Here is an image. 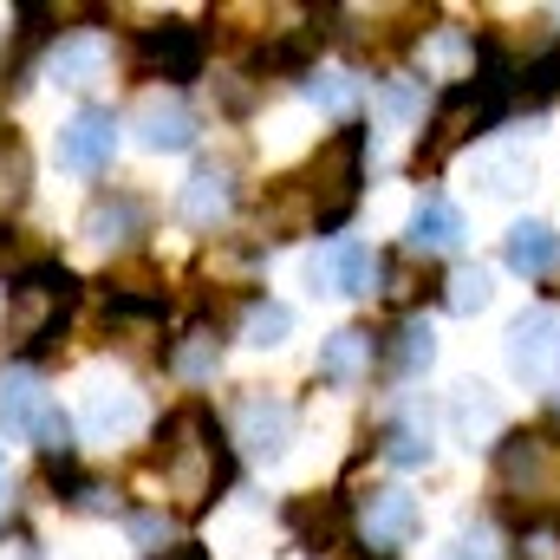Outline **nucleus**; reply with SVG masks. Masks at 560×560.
I'll list each match as a JSON object with an SVG mask.
<instances>
[{
    "instance_id": "nucleus-15",
    "label": "nucleus",
    "mask_w": 560,
    "mask_h": 560,
    "mask_svg": "<svg viewBox=\"0 0 560 560\" xmlns=\"http://www.w3.org/2000/svg\"><path fill=\"white\" fill-rule=\"evenodd\" d=\"M229 209H235V176L215 170V163H202V170L183 183V215H189L196 229H215Z\"/></svg>"
},
{
    "instance_id": "nucleus-31",
    "label": "nucleus",
    "mask_w": 560,
    "mask_h": 560,
    "mask_svg": "<svg viewBox=\"0 0 560 560\" xmlns=\"http://www.w3.org/2000/svg\"><path fill=\"white\" fill-rule=\"evenodd\" d=\"M385 456L411 469V463H430V443H423L411 423H392V430H385Z\"/></svg>"
},
{
    "instance_id": "nucleus-36",
    "label": "nucleus",
    "mask_w": 560,
    "mask_h": 560,
    "mask_svg": "<svg viewBox=\"0 0 560 560\" xmlns=\"http://www.w3.org/2000/svg\"><path fill=\"white\" fill-rule=\"evenodd\" d=\"M156 560H209V555H202V548H163Z\"/></svg>"
},
{
    "instance_id": "nucleus-18",
    "label": "nucleus",
    "mask_w": 560,
    "mask_h": 560,
    "mask_svg": "<svg viewBox=\"0 0 560 560\" xmlns=\"http://www.w3.org/2000/svg\"><path fill=\"white\" fill-rule=\"evenodd\" d=\"M143 418V405H138V392H112V385H98L92 392V405H85V430L105 443V436H131Z\"/></svg>"
},
{
    "instance_id": "nucleus-28",
    "label": "nucleus",
    "mask_w": 560,
    "mask_h": 560,
    "mask_svg": "<svg viewBox=\"0 0 560 560\" xmlns=\"http://www.w3.org/2000/svg\"><path fill=\"white\" fill-rule=\"evenodd\" d=\"M33 443H39L46 456H59V463H66V456H72V418H66L59 405H46L39 423H33Z\"/></svg>"
},
{
    "instance_id": "nucleus-6",
    "label": "nucleus",
    "mask_w": 560,
    "mask_h": 560,
    "mask_svg": "<svg viewBox=\"0 0 560 560\" xmlns=\"http://www.w3.org/2000/svg\"><path fill=\"white\" fill-rule=\"evenodd\" d=\"M495 118V105L476 92V85H450L443 98H436V118H430V138L418 150V170H443V156L456 150V143L476 138V125H489Z\"/></svg>"
},
{
    "instance_id": "nucleus-12",
    "label": "nucleus",
    "mask_w": 560,
    "mask_h": 560,
    "mask_svg": "<svg viewBox=\"0 0 560 560\" xmlns=\"http://www.w3.org/2000/svg\"><path fill=\"white\" fill-rule=\"evenodd\" d=\"M359 528H365L372 548H398V541L418 535V502L405 489H372L365 509H359Z\"/></svg>"
},
{
    "instance_id": "nucleus-8",
    "label": "nucleus",
    "mask_w": 560,
    "mask_h": 560,
    "mask_svg": "<svg viewBox=\"0 0 560 560\" xmlns=\"http://www.w3.org/2000/svg\"><path fill=\"white\" fill-rule=\"evenodd\" d=\"M112 150H118V118H112L105 105H85V112L59 131V163H66L72 176H98V170L112 163Z\"/></svg>"
},
{
    "instance_id": "nucleus-9",
    "label": "nucleus",
    "mask_w": 560,
    "mask_h": 560,
    "mask_svg": "<svg viewBox=\"0 0 560 560\" xmlns=\"http://www.w3.org/2000/svg\"><path fill=\"white\" fill-rule=\"evenodd\" d=\"M372 275H378V261H372V248H359V242H332V248H319V255L306 261V280H313V293L326 287V293L365 300V293H372Z\"/></svg>"
},
{
    "instance_id": "nucleus-27",
    "label": "nucleus",
    "mask_w": 560,
    "mask_h": 560,
    "mask_svg": "<svg viewBox=\"0 0 560 560\" xmlns=\"http://www.w3.org/2000/svg\"><path fill=\"white\" fill-rule=\"evenodd\" d=\"M560 92V59H535V66H522V79H515V98L522 105H548Z\"/></svg>"
},
{
    "instance_id": "nucleus-22",
    "label": "nucleus",
    "mask_w": 560,
    "mask_h": 560,
    "mask_svg": "<svg viewBox=\"0 0 560 560\" xmlns=\"http://www.w3.org/2000/svg\"><path fill=\"white\" fill-rule=\"evenodd\" d=\"M26 189H33V156L13 131H0V215H13L26 202Z\"/></svg>"
},
{
    "instance_id": "nucleus-16",
    "label": "nucleus",
    "mask_w": 560,
    "mask_h": 560,
    "mask_svg": "<svg viewBox=\"0 0 560 560\" xmlns=\"http://www.w3.org/2000/svg\"><path fill=\"white\" fill-rule=\"evenodd\" d=\"M456 242H463V209L430 189L418 209H411V248L418 255H436V248H456Z\"/></svg>"
},
{
    "instance_id": "nucleus-2",
    "label": "nucleus",
    "mask_w": 560,
    "mask_h": 560,
    "mask_svg": "<svg viewBox=\"0 0 560 560\" xmlns=\"http://www.w3.org/2000/svg\"><path fill=\"white\" fill-rule=\"evenodd\" d=\"M72 300H79V280L66 275L59 261H39V268L13 275L7 280V319H0V339H7L13 352H46V346L59 339Z\"/></svg>"
},
{
    "instance_id": "nucleus-33",
    "label": "nucleus",
    "mask_w": 560,
    "mask_h": 560,
    "mask_svg": "<svg viewBox=\"0 0 560 560\" xmlns=\"http://www.w3.org/2000/svg\"><path fill=\"white\" fill-rule=\"evenodd\" d=\"M443 560H495V548H489V535H482V528H463V535H456V548H450Z\"/></svg>"
},
{
    "instance_id": "nucleus-37",
    "label": "nucleus",
    "mask_w": 560,
    "mask_h": 560,
    "mask_svg": "<svg viewBox=\"0 0 560 560\" xmlns=\"http://www.w3.org/2000/svg\"><path fill=\"white\" fill-rule=\"evenodd\" d=\"M339 560H392V555H339Z\"/></svg>"
},
{
    "instance_id": "nucleus-1",
    "label": "nucleus",
    "mask_w": 560,
    "mask_h": 560,
    "mask_svg": "<svg viewBox=\"0 0 560 560\" xmlns=\"http://www.w3.org/2000/svg\"><path fill=\"white\" fill-rule=\"evenodd\" d=\"M156 469H163L176 509H189V515L209 509L215 489H229V436H222V423L209 418L202 405L176 411L156 430Z\"/></svg>"
},
{
    "instance_id": "nucleus-10",
    "label": "nucleus",
    "mask_w": 560,
    "mask_h": 560,
    "mask_svg": "<svg viewBox=\"0 0 560 560\" xmlns=\"http://www.w3.org/2000/svg\"><path fill=\"white\" fill-rule=\"evenodd\" d=\"M235 436H242V450H248V456L280 463V456H287V443H293V405H287V398H248V405H242V418H235Z\"/></svg>"
},
{
    "instance_id": "nucleus-29",
    "label": "nucleus",
    "mask_w": 560,
    "mask_h": 560,
    "mask_svg": "<svg viewBox=\"0 0 560 560\" xmlns=\"http://www.w3.org/2000/svg\"><path fill=\"white\" fill-rule=\"evenodd\" d=\"M482 176H489V189H495V196H509V189H522V183L535 176V163H528L522 150H502V156H489V163H482Z\"/></svg>"
},
{
    "instance_id": "nucleus-32",
    "label": "nucleus",
    "mask_w": 560,
    "mask_h": 560,
    "mask_svg": "<svg viewBox=\"0 0 560 560\" xmlns=\"http://www.w3.org/2000/svg\"><path fill=\"white\" fill-rule=\"evenodd\" d=\"M306 98L326 105V112H346V105H352V85H346L339 72H313V79H306Z\"/></svg>"
},
{
    "instance_id": "nucleus-19",
    "label": "nucleus",
    "mask_w": 560,
    "mask_h": 560,
    "mask_svg": "<svg viewBox=\"0 0 560 560\" xmlns=\"http://www.w3.org/2000/svg\"><path fill=\"white\" fill-rule=\"evenodd\" d=\"M39 411H46V398H39L33 372H7V378H0V430H7V436H33Z\"/></svg>"
},
{
    "instance_id": "nucleus-30",
    "label": "nucleus",
    "mask_w": 560,
    "mask_h": 560,
    "mask_svg": "<svg viewBox=\"0 0 560 560\" xmlns=\"http://www.w3.org/2000/svg\"><path fill=\"white\" fill-rule=\"evenodd\" d=\"M456 423H463V436L495 430V398H482V385H463V398H456Z\"/></svg>"
},
{
    "instance_id": "nucleus-17",
    "label": "nucleus",
    "mask_w": 560,
    "mask_h": 560,
    "mask_svg": "<svg viewBox=\"0 0 560 560\" xmlns=\"http://www.w3.org/2000/svg\"><path fill=\"white\" fill-rule=\"evenodd\" d=\"M105 72V39L98 33H72V39H59L52 52H46V79L52 85H85V79H98Z\"/></svg>"
},
{
    "instance_id": "nucleus-20",
    "label": "nucleus",
    "mask_w": 560,
    "mask_h": 560,
    "mask_svg": "<svg viewBox=\"0 0 560 560\" xmlns=\"http://www.w3.org/2000/svg\"><path fill=\"white\" fill-rule=\"evenodd\" d=\"M287 528H293L306 548H332V541H339V528H346V515H339V502H332V495H326V502L300 495V502H287Z\"/></svg>"
},
{
    "instance_id": "nucleus-4",
    "label": "nucleus",
    "mask_w": 560,
    "mask_h": 560,
    "mask_svg": "<svg viewBox=\"0 0 560 560\" xmlns=\"http://www.w3.org/2000/svg\"><path fill=\"white\" fill-rule=\"evenodd\" d=\"M502 489L522 495V502H555L560 495V443L541 436V430H522L502 443Z\"/></svg>"
},
{
    "instance_id": "nucleus-24",
    "label": "nucleus",
    "mask_w": 560,
    "mask_h": 560,
    "mask_svg": "<svg viewBox=\"0 0 560 560\" xmlns=\"http://www.w3.org/2000/svg\"><path fill=\"white\" fill-rule=\"evenodd\" d=\"M125 229H138V202L118 196V202H98L85 215V242H125Z\"/></svg>"
},
{
    "instance_id": "nucleus-14",
    "label": "nucleus",
    "mask_w": 560,
    "mask_h": 560,
    "mask_svg": "<svg viewBox=\"0 0 560 560\" xmlns=\"http://www.w3.org/2000/svg\"><path fill=\"white\" fill-rule=\"evenodd\" d=\"M502 261H509L515 275H528V280L555 275V261H560V235L548 229V222H515V229L502 235Z\"/></svg>"
},
{
    "instance_id": "nucleus-25",
    "label": "nucleus",
    "mask_w": 560,
    "mask_h": 560,
    "mask_svg": "<svg viewBox=\"0 0 560 560\" xmlns=\"http://www.w3.org/2000/svg\"><path fill=\"white\" fill-rule=\"evenodd\" d=\"M489 293H495V287H489L482 268H456V275L443 280V306H450V313H482Z\"/></svg>"
},
{
    "instance_id": "nucleus-21",
    "label": "nucleus",
    "mask_w": 560,
    "mask_h": 560,
    "mask_svg": "<svg viewBox=\"0 0 560 560\" xmlns=\"http://www.w3.org/2000/svg\"><path fill=\"white\" fill-rule=\"evenodd\" d=\"M222 365V339H215V326H189L176 346H170V372L176 378H209Z\"/></svg>"
},
{
    "instance_id": "nucleus-11",
    "label": "nucleus",
    "mask_w": 560,
    "mask_h": 560,
    "mask_svg": "<svg viewBox=\"0 0 560 560\" xmlns=\"http://www.w3.org/2000/svg\"><path fill=\"white\" fill-rule=\"evenodd\" d=\"M138 143L143 150H189L196 143V112L176 92H150L138 105Z\"/></svg>"
},
{
    "instance_id": "nucleus-7",
    "label": "nucleus",
    "mask_w": 560,
    "mask_h": 560,
    "mask_svg": "<svg viewBox=\"0 0 560 560\" xmlns=\"http://www.w3.org/2000/svg\"><path fill=\"white\" fill-rule=\"evenodd\" d=\"M202 59H209V46H202V33H196V26H183V20H163V26L138 33L143 79H196V72H202Z\"/></svg>"
},
{
    "instance_id": "nucleus-3",
    "label": "nucleus",
    "mask_w": 560,
    "mask_h": 560,
    "mask_svg": "<svg viewBox=\"0 0 560 560\" xmlns=\"http://www.w3.org/2000/svg\"><path fill=\"white\" fill-rule=\"evenodd\" d=\"M359 163H365V138L359 131H332V138L319 143V156L306 163V176H293L300 183V196H306V215H313V229H339L346 215H352V202H359Z\"/></svg>"
},
{
    "instance_id": "nucleus-13",
    "label": "nucleus",
    "mask_w": 560,
    "mask_h": 560,
    "mask_svg": "<svg viewBox=\"0 0 560 560\" xmlns=\"http://www.w3.org/2000/svg\"><path fill=\"white\" fill-rule=\"evenodd\" d=\"M372 359H378L372 332L346 326V332H332V339L319 346V378H326V385H359V378H372Z\"/></svg>"
},
{
    "instance_id": "nucleus-35",
    "label": "nucleus",
    "mask_w": 560,
    "mask_h": 560,
    "mask_svg": "<svg viewBox=\"0 0 560 560\" xmlns=\"http://www.w3.org/2000/svg\"><path fill=\"white\" fill-rule=\"evenodd\" d=\"M378 112H385V118L398 125V118H411V112H418V92H411V85H392V92L378 98Z\"/></svg>"
},
{
    "instance_id": "nucleus-5",
    "label": "nucleus",
    "mask_w": 560,
    "mask_h": 560,
    "mask_svg": "<svg viewBox=\"0 0 560 560\" xmlns=\"http://www.w3.org/2000/svg\"><path fill=\"white\" fill-rule=\"evenodd\" d=\"M509 372L522 385H541V392H560V313L541 306V313H522L509 326Z\"/></svg>"
},
{
    "instance_id": "nucleus-34",
    "label": "nucleus",
    "mask_w": 560,
    "mask_h": 560,
    "mask_svg": "<svg viewBox=\"0 0 560 560\" xmlns=\"http://www.w3.org/2000/svg\"><path fill=\"white\" fill-rule=\"evenodd\" d=\"M131 535H138L143 548H156V555H163V541H170V522H163V515H131Z\"/></svg>"
},
{
    "instance_id": "nucleus-26",
    "label": "nucleus",
    "mask_w": 560,
    "mask_h": 560,
    "mask_svg": "<svg viewBox=\"0 0 560 560\" xmlns=\"http://www.w3.org/2000/svg\"><path fill=\"white\" fill-rule=\"evenodd\" d=\"M242 332H248V346H261V352H268V346H280V339L293 332V313H287L280 300H255V306H248V326H242Z\"/></svg>"
},
{
    "instance_id": "nucleus-23",
    "label": "nucleus",
    "mask_w": 560,
    "mask_h": 560,
    "mask_svg": "<svg viewBox=\"0 0 560 560\" xmlns=\"http://www.w3.org/2000/svg\"><path fill=\"white\" fill-rule=\"evenodd\" d=\"M430 359H436V339H430V326L423 319H405L398 332H392V372H430Z\"/></svg>"
}]
</instances>
